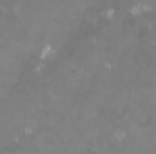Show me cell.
<instances>
[{
  "label": "cell",
  "instance_id": "cell-1",
  "mask_svg": "<svg viewBox=\"0 0 156 154\" xmlns=\"http://www.w3.org/2000/svg\"><path fill=\"white\" fill-rule=\"evenodd\" d=\"M38 56H40V60H42V62L51 60V58L55 56V45H53V44H45V45H42Z\"/></svg>",
  "mask_w": 156,
  "mask_h": 154
}]
</instances>
